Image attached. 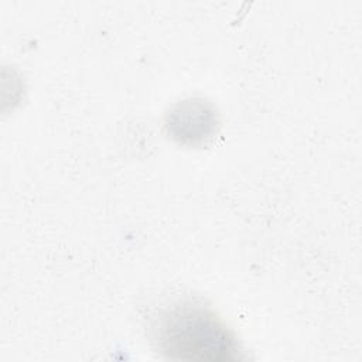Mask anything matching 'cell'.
Wrapping results in <instances>:
<instances>
[{
	"instance_id": "obj_1",
	"label": "cell",
	"mask_w": 362,
	"mask_h": 362,
	"mask_svg": "<svg viewBox=\"0 0 362 362\" xmlns=\"http://www.w3.org/2000/svg\"><path fill=\"white\" fill-rule=\"evenodd\" d=\"M156 339L171 359L226 362L242 358L236 337L199 301H180L165 308L156 324Z\"/></svg>"
},
{
	"instance_id": "obj_2",
	"label": "cell",
	"mask_w": 362,
	"mask_h": 362,
	"mask_svg": "<svg viewBox=\"0 0 362 362\" xmlns=\"http://www.w3.org/2000/svg\"><path fill=\"white\" fill-rule=\"evenodd\" d=\"M165 126L177 141L199 146L216 134L219 120L211 103L194 98L175 105L167 115Z\"/></svg>"
}]
</instances>
